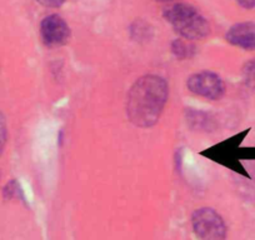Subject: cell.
<instances>
[{"label":"cell","instance_id":"4fadbf2b","mask_svg":"<svg viewBox=\"0 0 255 240\" xmlns=\"http://www.w3.org/2000/svg\"><path fill=\"white\" fill-rule=\"evenodd\" d=\"M235 1L245 9H252L255 6V0H235Z\"/></svg>","mask_w":255,"mask_h":240},{"label":"cell","instance_id":"6da1fadb","mask_svg":"<svg viewBox=\"0 0 255 240\" xmlns=\"http://www.w3.org/2000/svg\"><path fill=\"white\" fill-rule=\"evenodd\" d=\"M169 98L168 82L148 74L135 80L127 95V117L138 128H151L160 119Z\"/></svg>","mask_w":255,"mask_h":240},{"label":"cell","instance_id":"ba28073f","mask_svg":"<svg viewBox=\"0 0 255 240\" xmlns=\"http://www.w3.org/2000/svg\"><path fill=\"white\" fill-rule=\"evenodd\" d=\"M188 121L195 129H212V120L209 115L202 112H189Z\"/></svg>","mask_w":255,"mask_h":240},{"label":"cell","instance_id":"5bb4252c","mask_svg":"<svg viewBox=\"0 0 255 240\" xmlns=\"http://www.w3.org/2000/svg\"><path fill=\"white\" fill-rule=\"evenodd\" d=\"M159 1H164V3H166V1H174V0H159Z\"/></svg>","mask_w":255,"mask_h":240},{"label":"cell","instance_id":"7c38bea8","mask_svg":"<svg viewBox=\"0 0 255 240\" xmlns=\"http://www.w3.org/2000/svg\"><path fill=\"white\" fill-rule=\"evenodd\" d=\"M41 5L46 6V8H59L64 4L65 0H36Z\"/></svg>","mask_w":255,"mask_h":240},{"label":"cell","instance_id":"5b68a950","mask_svg":"<svg viewBox=\"0 0 255 240\" xmlns=\"http://www.w3.org/2000/svg\"><path fill=\"white\" fill-rule=\"evenodd\" d=\"M40 36L43 43L49 48L65 45L69 41L70 28L61 16L51 14L41 20Z\"/></svg>","mask_w":255,"mask_h":240},{"label":"cell","instance_id":"8992f818","mask_svg":"<svg viewBox=\"0 0 255 240\" xmlns=\"http://www.w3.org/2000/svg\"><path fill=\"white\" fill-rule=\"evenodd\" d=\"M225 38L232 45L245 50H253L255 49V23L244 21L235 24L228 30Z\"/></svg>","mask_w":255,"mask_h":240},{"label":"cell","instance_id":"52a82bcc","mask_svg":"<svg viewBox=\"0 0 255 240\" xmlns=\"http://www.w3.org/2000/svg\"><path fill=\"white\" fill-rule=\"evenodd\" d=\"M171 53L175 55V58L185 60V59L193 58L197 54V48L194 44H191L185 39H175L171 43Z\"/></svg>","mask_w":255,"mask_h":240},{"label":"cell","instance_id":"8fae6325","mask_svg":"<svg viewBox=\"0 0 255 240\" xmlns=\"http://www.w3.org/2000/svg\"><path fill=\"white\" fill-rule=\"evenodd\" d=\"M8 139V128H6V121L4 115L0 113V154L3 153L4 146L6 144Z\"/></svg>","mask_w":255,"mask_h":240},{"label":"cell","instance_id":"9c48e42d","mask_svg":"<svg viewBox=\"0 0 255 240\" xmlns=\"http://www.w3.org/2000/svg\"><path fill=\"white\" fill-rule=\"evenodd\" d=\"M243 80L248 88L255 90V59L248 62L243 68Z\"/></svg>","mask_w":255,"mask_h":240},{"label":"cell","instance_id":"30bf717a","mask_svg":"<svg viewBox=\"0 0 255 240\" xmlns=\"http://www.w3.org/2000/svg\"><path fill=\"white\" fill-rule=\"evenodd\" d=\"M4 197L6 199H13V198H23V190L16 180H11L4 188Z\"/></svg>","mask_w":255,"mask_h":240},{"label":"cell","instance_id":"277c9868","mask_svg":"<svg viewBox=\"0 0 255 240\" xmlns=\"http://www.w3.org/2000/svg\"><path fill=\"white\" fill-rule=\"evenodd\" d=\"M189 92L209 100H219L225 94V83L217 73L210 70L195 73L186 80Z\"/></svg>","mask_w":255,"mask_h":240},{"label":"cell","instance_id":"3957f363","mask_svg":"<svg viewBox=\"0 0 255 240\" xmlns=\"http://www.w3.org/2000/svg\"><path fill=\"white\" fill-rule=\"evenodd\" d=\"M191 225L200 240H224L227 225L224 219L212 208H200L191 215Z\"/></svg>","mask_w":255,"mask_h":240},{"label":"cell","instance_id":"7a4b0ae2","mask_svg":"<svg viewBox=\"0 0 255 240\" xmlns=\"http://www.w3.org/2000/svg\"><path fill=\"white\" fill-rule=\"evenodd\" d=\"M164 18L185 40H200L210 33L207 19L190 4H173L164 10Z\"/></svg>","mask_w":255,"mask_h":240}]
</instances>
